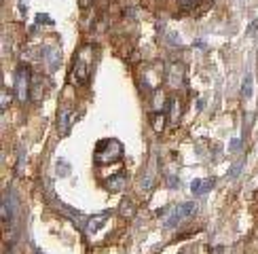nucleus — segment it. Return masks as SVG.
Here are the masks:
<instances>
[{
    "label": "nucleus",
    "mask_w": 258,
    "mask_h": 254,
    "mask_svg": "<svg viewBox=\"0 0 258 254\" xmlns=\"http://www.w3.org/2000/svg\"><path fill=\"white\" fill-rule=\"evenodd\" d=\"M17 208H19L17 197L13 195V190H9V193L4 195V199H2V222H4V225H9V222L15 218Z\"/></svg>",
    "instance_id": "nucleus-5"
},
{
    "label": "nucleus",
    "mask_w": 258,
    "mask_h": 254,
    "mask_svg": "<svg viewBox=\"0 0 258 254\" xmlns=\"http://www.w3.org/2000/svg\"><path fill=\"white\" fill-rule=\"evenodd\" d=\"M170 106H172V121L176 123L178 117H180V102H178L176 98H172V100H170Z\"/></svg>",
    "instance_id": "nucleus-18"
},
{
    "label": "nucleus",
    "mask_w": 258,
    "mask_h": 254,
    "mask_svg": "<svg viewBox=\"0 0 258 254\" xmlns=\"http://www.w3.org/2000/svg\"><path fill=\"white\" fill-rule=\"evenodd\" d=\"M43 60H44L47 70L53 74L55 70L62 66V49H60V44H57V42L44 44V47H43Z\"/></svg>",
    "instance_id": "nucleus-4"
},
{
    "label": "nucleus",
    "mask_w": 258,
    "mask_h": 254,
    "mask_svg": "<svg viewBox=\"0 0 258 254\" xmlns=\"http://www.w3.org/2000/svg\"><path fill=\"white\" fill-rule=\"evenodd\" d=\"M229 150H231V152H237V150H241V138H233V140H231V146H229Z\"/></svg>",
    "instance_id": "nucleus-21"
},
{
    "label": "nucleus",
    "mask_w": 258,
    "mask_h": 254,
    "mask_svg": "<svg viewBox=\"0 0 258 254\" xmlns=\"http://www.w3.org/2000/svg\"><path fill=\"white\" fill-rule=\"evenodd\" d=\"M243 163H246V161H243V159H239V161H237V165H233V169L229 171V178H237V176H239V171H241V168H243Z\"/></svg>",
    "instance_id": "nucleus-20"
},
{
    "label": "nucleus",
    "mask_w": 258,
    "mask_h": 254,
    "mask_svg": "<svg viewBox=\"0 0 258 254\" xmlns=\"http://www.w3.org/2000/svg\"><path fill=\"white\" fill-rule=\"evenodd\" d=\"M167 83H170L173 89L184 83V66L182 64H178V62L170 64V68H167Z\"/></svg>",
    "instance_id": "nucleus-6"
},
{
    "label": "nucleus",
    "mask_w": 258,
    "mask_h": 254,
    "mask_svg": "<svg viewBox=\"0 0 258 254\" xmlns=\"http://www.w3.org/2000/svg\"><path fill=\"white\" fill-rule=\"evenodd\" d=\"M119 212L123 214V216H131V214H133V203H131V199H127V197H125V199L121 201Z\"/></svg>",
    "instance_id": "nucleus-17"
},
{
    "label": "nucleus",
    "mask_w": 258,
    "mask_h": 254,
    "mask_svg": "<svg viewBox=\"0 0 258 254\" xmlns=\"http://www.w3.org/2000/svg\"><path fill=\"white\" fill-rule=\"evenodd\" d=\"M154 176H157V159L152 157V161L148 163V168H146L144 180H142V189H144V190L152 189V184H154Z\"/></svg>",
    "instance_id": "nucleus-11"
},
{
    "label": "nucleus",
    "mask_w": 258,
    "mask_h": 254,
    "mask_svg": "<svg viewBox=\"0 0 258 254\" xmlns=\"http://www.w3.org/2000/svg\"><path fill=\"white\" fill-rule=\"evenodd\" d=\"M165 119H167V112H154V114H152V121H154V131H157V133L163 131V123H165Z\"/></svg>",
    "instance_id": "nucleus-16"
},
{
    "label": "nucleus",
    "mask_w": 258,
    "mask_h": 254,
    "mask_svg": "<svg viewBox=\"0 0 258 254\" xmlns=\"http://www.w3.org/2000/svg\"><path fill=\"white\" fill-rule=\"evenodd\" d=\"M214 184H216V180L214 178H205V180H195L191 184V190L195 195H205V193H210L212 189H214Z\"/></svg>",
    "instance_id": "nucleus-10"
},
{
    "label": "nucleus",
    "mask_w": 258,
    "mask_h": 254,
    "mask_svg": "<svg viewBox=\"0 0 258 254\" xmlns=\"http://www.w3.org/2000/svg\"><path fill=\"white\" fill-rule=\"evenodd\" d=\"M104 184H106V189H108V190H123V189H125V184H127L125 174H114V176H108Z\"/></svg>",
    "instance_id": "nucleus-12"
},
{
    "label": "nucleus",
    "mask_w": 258,
    "mask_h": 254,
    "mask_svg": "<svg viewBox=\"0 0 258 254\" xmlns=\"http://www.w3.org/2000/svg\"><path fill=\"white\" fill-rule=\"evenodd\" d=\"M167 184H170L172 189H176V187H178V178H176V176H170V180H167Z\"/></svg>",
    "instance_id": "nucleus-24"
},
{
    "label": "nucleus",
    "mask_w": 258,
    "mask_h": 254,
    "mask_svg": "<svg viewBox=\"0 0 258 254\" xmlns=\"http://www.w3.org/2000/svg\"><path fill=\"white\" fill-rule=\"evenodd\" d=\"M93 4V0H81V9H89Z\"/></svg>",
    "instance_id": "nucleus-25"
},
{
    "label": "nucleus",
    "mask_w": 258,
    "mask_h": 254,
    "mask_svg": "<svg viewBox=\"0 0 258 254\" xmlns=\"http://www.w3.org/2000/svg\"><path fill=\"white\" fill-rule=\"evenodd\" d=\"M41 21L49 23V25H53V19H51L49 15H43V13H38V15H36V23H41Z\"/></svg>",
    "instance_id": "nucleus-23"
},
{
    "label": "nucleus",
    "mask_w": 258,
    "mask_h": 254,
    "mask_svg": "<svg viewBox=\"0 0 258 254\" xmlns=\"http://www.w3.org/2000/svg\"><path fill=\"white\" fill-rule=\"evenodd\" d=\"M197 4H199V0H180V6H182L184 11H193V9H197Z\"/></svg>",
    "instance_id": "nucleus-19"
},
{
    "label": "nucleus",
    "mask_w": 258,
    "mask_h": 254,
    "mask_svg": "<svg viewBox=\"0 0 258 254\" xmlns=\"http://www.w3.org/2000/svg\"><path fill=\"white\" fill-rule=\"evenodd\" d=\"M60 133L62 136H66V133L70 131V125H72V108H68V106H62V110H60Z\"/></svg>",
    "instance_id": "nucleus-8"
},
{
    "label": "nucleus",
    "mask_w": 258,
    "mask_h": 254,
    "mask_svg": "<svg viewBox=\"0 0 258 254\" xmlns=\"http://www.w3.org/2000/svg\"><path fill=\"white\" fill-rule=\"evenodd\" d=\"M44 89H47V83H44L43 76H32L30 93H34V95H32V98H34V102H41V98L44 95Z\"/></svg>",
    "instance_id": "nucleus-9"
},
{
    "label": "nucleus",
    "mask_w": 258,
    "mask_h": 254,
    "mask_svg": "<svg viewBox=\"0 0 258 254\" xmlns=\"http://www.w3.org/2000/svg\"><path fill=\"white\" fill-rule=\"evenodd\" d=\"M121 157H123V144H121L117 138L100 140L98 146H95V161L102 165L121 161Z\"/></svg>",
    "instance_id": "nucleus-2"
},
{
    "label": "nucleus",
    "mask_w": 258,
    "mask_h": 254,
    "mask_svg": "<svg viewBox=\"0 0 258 254\" xmlns=\"http://www.w3.org/2000/svg\"><path fill=\"white\" fill-rule=\"evenodd\" d=\"M9 102H11L9 91H2V102H0V108H2V110H6V108H9Z\"/></svg>",
    "instance_id": "nucleus-22"
},
{
    "label": "nucleus",
    "mask_w": 258,
    "mask_h": 254,
    "mask_svg": "<svg viewBox=\"0 0 258 254\" xmlns=\"http://www.w3.org/2000/svg\"><path fill=\"white\" fill-rule=\"evenodd\" d=\"M182 220H184V218H182V212H180V208L176 206V208H172L170 212H167L165 227H167V229H176V227H178Z\"/></svg>",
    "instance_id": "nucleus-13"
},
{
    "label": "nucleus",
    "mask_w": 258,
    "mask_h": 254,
    "mask_svg": "<svg viewBox=\"0 0 258 254\" xmlns=\"http://www.w3.org/2000/svg\"><path fill=\"white\" fill-rule=\"evenodd\" d=\"M30 85H32V72L25 64H19L17 70H15V79H13V95L19 100V102H25L28 100V93H30Z\"/></svg>",
    "instance_id": "nucleus-3"
},
{
    "label": "nucleus",
    "mask_w": 258,
    "mask_h": 254,
    "mask_svg": "<svg viewBox=\"0 0 258 254\" xmlns=\"http://www.w3.org/2000/svg\"><path fill=\"white\" fill-rule=\"evenodd\" d=\"M93 66H95V47L93 44H85L74 60L72 83H76V85H85L93 72Z\"/></svg>",
    "instance_id": "nucleus-1"
},
{
    "label": "nucleus",
    "mask_w": 258,
    "mask_h": 254,
    "mask_svg": "<svg viewBox=\"0 0 258 254\" xmlns=\"http://www.w3.org/2000/svg\"><path fill=\"white\" fill-rule=\"evenodd\" d=\"M180 212H182V218H191L193 214L197 212V203L195 201H184V203H180Z\"/></svg>",
    "instance_id": "nucleus-15"
},
{
    "label": "nucleus",
    "mask_w": 258,
    "mask_h": 254,
    "mask_svg": "<svg viewBox=\"0 0 258 254\" xmlns=\"http://www.w3.org/2000/svg\"><path fill=\"white\" fill-rule=\"evenodd\" d=\"M252 91H254V79H252V74H248L241 85V95L248 100V98H252Z\"/></svg>",
    "instance_id": "nucleus-14"
},
{
    "label": "nucleus",
    "mask_w": 258,
    "mask_h": 254,
    "mask_svg": "<svg viewBox=\"0 0 258 254\" xmlns=\"http://www.w3.org/2000/svg\"><path fill=\"white\" fill-rule=\"evenodd\" d=\"M110 218V212H102V214H95V216H89L87 218V225H85V231L87 235H95L104 227V222Z\"/></svg>",
    "instance_id": "nucleus-7"
}]
</instances>
